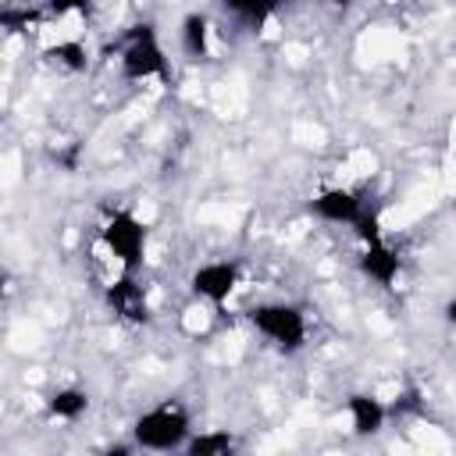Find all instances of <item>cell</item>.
Instances as JSON below:
<instances>
[{
    "label": "cell",
    "instance_id": "cell-1",
    "mask_svg": "<svg viewBox=\"0 0 456 456\" xmlns=\"http://www.w3.org/2000/svg\"><path fill=\"white\" fill-rule=\"evenodd\" d=\"M189 413L178 403H160L146 413L135 417L132 424V442L135 449H150V452H171V449H185L189 442Z\"/></svg>",
    "mask_w": 456,
    "mask_h": 456
},
{
    "label": "cell",
    "instance_id": "cell-2",
    "mask_svg": "<svg viewBox=\"0 0 456 456\" xmlns=\"http://www.w3.org/2000/svg\"><path fill=\"white\" fill-rule=\"evenodd\" d=\"M121 75L128 82H146V78H167V53L160 46V36L150 21L132 25L121 46Z\"/></svg>",
    "mask_w": 456,
    "mask_h": 456
},
{
    "label": "cell",
    "instance_id": "cell-3",
    "mask_svg": "<svg viewBox=\"0 0 456 456\" xmlns=\"http://www.w3.org/2000/svg\"><path fill=\"white\" fill-rule=\"evenodd\" d=\"M249 324L281 353H296L306 342V317L292 303H260L249 310Z\"/></svg>",
    "mask_w": 456,
    "mask_h": 456
},
{
    "label": "cell",
    "instance_id": "cell-4",
    "mask_svg": "<svg viewBox=\"0 0 456 456\" xmlns=\"http://www.w3.org/2000/svg\"><path fill=\"white\" fill-rule=\"evenodd\" d=\"M100 239H103L107 253L121 264V271H139L142 267V256H146V224L132 210H114L103 221Z\"/></svg>",
    "mask_w": 456,
    "mask_h": 456
},
{
    "label": "cell",
    "instance_id": "cell-5",
    "mask_svg": "<svg viewBox=\"0 0 456 456\" xmlns=\"http://www.w3.org/2000/svg\"><path fill=\"white\" fill-rule=\"evenodd\" d=\"M103 299L114 310V317L125 324H146L150 321V299H146L142 285L135 281V271H121V278H114L107 285Z\"/></svg>",
    "mask_w": 456,
    "mask_h": 456
},
{
    "label": "cell",
    "instance_id": "cell-6",
    "mask_svg": "<svg viewBox=\"0 0 456 456\" xmlns=\"http://www.w3.org/2000/svg\"><path fill=\"white\" fill-rule=\"evenodd\" d=\"M235 285H239V264H232V260L200 264V267L192 271V278H189V289H192L200 299L214 303V306H221V303L235 292Z\"/></svg>",
    "mask_w": 456,
    "mask_h": 456
},
{
    "label": "cell",
    "instance_id": "cell-7",
    "mask_svg": "<svg viewBox=\"0 0 456 456\" xmlns=\"http://www.w3.org/2000/svg\"><path fill=\"white\" fill-rule=\"evenodd\" d=\"M310 214L328 221V224H356V217L363 214V203H360V196L353 189L331 185V189H321L310 200Z\"/></svg>",
    "mask_w": 456,
    "mask_h": 456
},
{
    "label": "cell",
    "instance_id": "cell-8",
    "mask_svg": "<svg viewBox=\"0 0 456 456\" xmlns=\"http://www.w3.org/2000/svg\"><path fill=\"white\" fill-rule=\"evenodd\" d=\"M360 271H363V274H367L374 285L392 289V285H395V278H399V271H403V260H399L395 246H392L385 235H378V239L363 242V253H360Z\"/></svg>",
    "mask_w": 456,
    "mask_h": 456
},
{
    "label": "cell",
    "instance_id": "cell-9",
    "mask_svg": "<svg viewBox=\"0 0 456 456\" xmlns=\"http://www.w3.org/2000/svg\"><path fill=\"white\" fill-rule=\"evenodd\" d=\"M346 410H349V420H353V431L356 435H378L385 428V417H388V406L367 392H353L346 399Z\"/></svg>",
    "mask_w": 456,
    "mask_h": 456
},
{
    "label": "cell",
    "instance_id": "cell-10",
    "mask_svg": "<svg viewBox=\"0 0 456 456\" xmlns=\"http://www.w3.org/2000/svg\"><path fill=\"white\" fill-rule=\"evenodd\" d=\"M182 50L189 53V57H207V50H210V18L207 14H200V11H192V14H185L182 18Z\"/></svg>",
    "mask_w": 456,
    "mask_h": 456
},
{
    "label": "cell",
    "instance_id": "cell-11",
    "mask_svg": "<svg viewBox=\"0 0 456 456\" xmlns=\"http://www.w3.org/2000/svg\"><path fill=\"white\" fill-rule=\"evenodd\" d=\"M46 410H50V417H57V420H78V417L89 410V395H86L82 388L68 385V388H57V392H50V399H46Z\"/></svg>",
    "mask_w": 456,
    "mask_h": 456
},
{
    "label": "cell",
    "instance_id": "cell-12",
    "mask_svg": "<svg viewBox=\"0 0 456 456\" xmlns=\"http://www.w3.org/2000/svg\"><path fill=\"white\" fill-rule=\"evenodd\" d=\"M232 449H235V438L228 431H203V435L185 442L189 456H228Z\"/></svg>",
    "mask_w": 456,
    "mask_h": 456
},
{
    "label": "cell",
    "instance_id": "cell-13",
    "mask_svg": "<svg viewBox=\"0 0 456 456\" xmlns=\"http://www.w3.org/2000/svg\"><path fill=\"white\" fill-rule=\"evenodd\" d=\"M46 57H50L53 64H61L64 71H86V64H89V53H86V46H82L78 39H61V43H53V46L46 50Z\"/></svg>",
    "mask_w": 456,
    "mask_h": 456
},
{
    "label": "cell",
    "instance_id": "cell-14",
    "mask_svg": "<svg viewBox=\"0 0 456 456\" xmlns=\"http://www.w3.org/2000/svg\"><path fill=\"white\" fill-rule=\"evenodd\" d=\"M289 0H246L242 4V11H239V18L246 21V25H253V28H260L274 11H281Z\"/></svg>",
    "mask_w": 456,
    "mask_h": 456
},
{
    "label": "cell",
    "instance_id": "cell-15",
    "mask_svg": "<svg viewBox=\"0 0 456 456\" xmlns=\"http://www.w3.org/2000/svg\"><path fill=\"white\" fill-rule=\"evenodd\" d=\"M32 21H36V11H32V7H11V4H7V7L0 11V25H4L7 36L25 32Z\"/></svg>",
    "mask_w": 456,
    "mask_h": 456
},
{
    "label": "cell",
    "instance_id": "cell-16",
    "mask_svg": "<svg viewBox=\"0 0 456 456\" xmlns=\"http://www.w3.org/2000/svg\"><path fill=\"white\" fill-rule=\"evenodd\" d=\"M93 0H46V11L53 18H64V14H75V11H89Z\"/></svg>",
    "mask_w": 456,
    "mask_h": 456
},
{
    "label": "cell",
    "instance_id": "cell-17",
    "mask_svg": "<svg viewBox=\"0 0 456 456\" xmlns=\"http://www.w3.org/2000/svg\"><path fill=\"white\" fill-rule=\"evenodd\" d=\"M395 410H417V392H406L403 399H395Z\"/></svg>",
    "mask_w": 456,
    "mask_h": 456
},
{
    "label": "cell",
    "instance_id": "cell-18",
    "mask_svg": "<svg viewBox=\"0 0 456 456\" xmlns=\"http://www.w3.org/2000/svg\"><path fill=\"white\" fill-rule=\"evenodd\" d=\"M221 4H224V7H228V11H232V14H239V11H242V4H246V0H221Z\"/></svg>",
    "mask_w": 456,
    "mask_h": 456
},
{
    "label": "cell",
    "instance_id": "cell-19",
    "mask_svg": "<svg viewBox=\"0 0 456 456\" xmlns=\"http://www.w3.org/2000/svg\"><path fill=\"white\" fill-rule=\"evenodd\" d=\"M328 4H331V7H349L353 0H328Z\"/></svg>",
    "mask_w": 456,
    "mask_h": 456
}]
</instances>
